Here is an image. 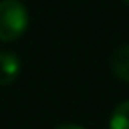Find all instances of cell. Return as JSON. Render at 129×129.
Segmentation results:
<instances>
[{
    "label": "cell",
    "instance_id": "obj_2",
    "mask_svg": "<svg viewBox=\"0 0 129 129\" xmlns=\"http://www.w3.org/2000/svg\"><path fill=\"white\" fill-rule=\"evenodd\" d=\"M21 73L20 57L13 51H0V87L11 85Z\"/></svg>",
    "mask_w": 129,
    "mask_h": 129
},
{
    "label": "cell",
    "instance_id": "obj_4",
    "mask_svg": "<svg viewBox=\"0 0 129 129\" xmlns=\"http://www.w3.org/2000/svg\"><path fill=\"white\" fill-rule=\"evenodd\" d=\"M108 129H129V99L118 103L113 108L110 115Z\"/></svg>",
    "mask_w": 129,
    "mask_h": 129
},
{
    "label": "cell",
    "instance_id": "obj_3",
    "mask_svg": "<svg viewBox=\"0 0 129 129\" xmlns=\"http://www.w3.org/2000/svg\"><path fill=\"white\" fill-rule=\"evenodd\" d=\"M110 67H111V73L115 78L129 83V43L122 44L120 48H117L113 51Z\"/></svg>",
    "mask_w": 129,
    "mask_h": 129
},
{
    "label": "cell",
    "instance_id": "obj_6",
    "mask_svg": "<svg viewBox=\"0 0 129 129\" xmlns=\"http://www.w3.org/2000/svg\"><path fill=\"white\" fill-rule=\"evenodd\" d=\"M122 2H124L125 6H129V0H122Z\"/></svg>",
    "mask_w": 129,
    "mask_h": 129
},
{
    "label": "cell",
    "instance_id": "obj_5",
    "mask_svg": "<svg viewBox=\"0 0 129 129\" xmlns=\"http://www.w3.org/2000/svg\"><path fill=\"white\" fill-rule=\"evenodd\" d=\"M55 129H85V127L83 125H78V124H60Z\"/></svg>",
    "mask_w": 129,
    "mask_h": 129
},
{
    "label": "cell",
    "instance_id": "obj_1",
    "mask_svg": "<svg viewBox=\"0 0 129 129\" xmlns=\"http://www.w3.org/2000/svg\"><path fill=\"white\" fill-rule=\"evenodd\" d=\"M28 27V11L20 0L0 2V41L13 43L20 39Z\"/></svg>",
    "mask_w": 129,
    "mask_h": 129
}]
</instances>
